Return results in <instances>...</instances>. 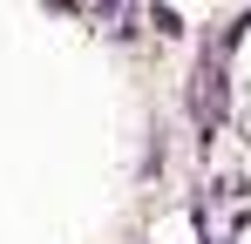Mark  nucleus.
I'll use <instances>...</instances> for the list:
<instances>
[{
  "mask_svg": "<svg viewBox=\"0 0 251 244\" xmlns=\"http://www.w3.org/2000/svg\"><path fill=\"white\" fill-rule=\"evenodd\" d=\"M150 21H156V34L183 41V14H176V7H163V0H156V7H150Z\"/></svg>",
  "mask_w": 251,
  "mask_h": 244,
  "instance_id": "nucleus-2",
  "label": "nucleus"
},
{
  "mask_svg": "<svg viewBox=\"0 0 251 244\" xmlns=\"http://www.w3.org/2000/svg\"><path fill=\"white\" fill-rule=\"evenodd\" d=\"M183 109H190V122H197V149H217L224 116H231V54L204 48L197 75H190V88H183Z\"/></svg>",
  "mask_w": 251,
  "mask_h": 244,
  "instance_id": "nucleus-1",
  "label": "nucleus"
},
{
  "mask_svg": "<svg viewBox=\"0 0 251 244\" xmlns=\"http://www.w3.org/2000/svg\"><path fill=\"white\" fill-rule=\"evenodd\" d=\"M197 244H217V238H197Z\"/></svg>",
  "mask_w": 251,
  "mask_h": 244,
  "instance_id": "nucleus-3",
  "label": "nucleus"
}]
</instances>
